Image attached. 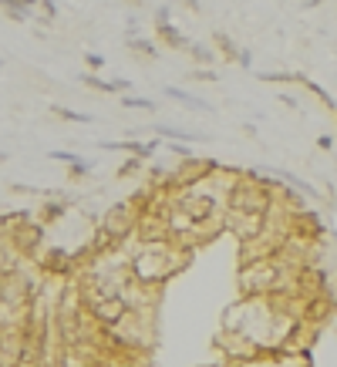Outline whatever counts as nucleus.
<instances>
[{
  "label": "nucleus",
  "instance_id": "f257e3e1",
  "mask_svg": "<svg viewBox=\"0 0 337 367\" xmlns=\"http://www.w3.org/2000/svg\"><path fill=\"white\" fill-rule=\"evenodd\" d=\"M192 249L175 243H142L135 249V256L128 260V273L132 280L149 290H159L162 283H168L186 263H189Z\"/></svg>",
  "mask_w": 337,
  "mask_h": 367
},
{
  "label": "nucleus",
  "instance_id": "f03ea898",
  "mask_svg": "<svg viewBox=\"0 0 337 367\" xmlns=\"http://www.w3.org/2000/svg\"><path fill=\"white\" fill-rule=\"evenodd\" d=\"M138 216H142V209L125 199V203H115L105 216H101V223H98V229L112 240V243H125L128 236H135V226H138Z\"/></svg>",
  "mask_w": 337,
  "mask_h": 367
},
{
  "label": "nucleus",
  "instance_id": "7ed1b4c3",
  "mask_svg": "<svg viewBox=\"0 0 337 367\" xmlns=\"http://www.w3.org/2000/svg\"><path fill=\"white\" fill-rule=\"evenodd\" d=\"M61 216H68V199H64L61 192H47L44 203L38 205V212H34V219H38L41 226H51V223H58Z\"/></svg>",
  "mask_w": 337,
  "mask_h": 367
},
{
  "label": "nucleus",
  "instance_id": "20e7f679",
  "mask_svg": "<svg viewBox=\"0 0 337 367\" xmlns=\"http://www.w3.org/2000/svg\"><path fill=\"white\" fill-rule=\"evenodd\" d=\"M101 149H108V152H128V155H135V159H152L155 155V149H159V142L152 138V142H138V138H125V142H101Z\"/></svg>",
  "mask_w": 337,
  "mask_h": 367
},
{
  "label": "nucleus",
  "instance_id": "39448f33",
  "mask_svg": "<svg viewBox=\"0 0 337 367\" xmlns=\"http://www.w3.org/2000/svg\"><path fill=\"white\" fill-rule=\"evenodd\" d=\"M159 135H166L168 142H210V135H199V131H186V128H175V125H155Z\"/></svg>",
  "mask_w": 337,
  "mask_h": 367
},
{
  "label": "nucleus",
  "instance_id": "423d86ee",
  "mask_svg": "<svg viewBox=\"0 0 337 367\" xmlns=\"http://www.w3.org/2000/svg\"><path fill=\"white\" fill-rule=\"evenodd\" d=\"M84 88H95V91H105V94H125L132 81H101L98 75H84L82 78Z\"/></svg>",
  "mask_w": 337,
  "mask_h": 367
},
{
  "label": "nucleus",
  "instance_id": "0eeeda50",
  "mask_svg": "<svg viewBox=\"0 0 337 367\" xmlns=\"http://www.w3.org/2000/svg\"><path fill=\"white\" fill-rule=\"evenodd\" d=\"M166 94L172 101H182V105H189V108H196V112H212L210 105L203 101V98H196V94H189V91H182V88H175V84H168Z\"/></svg>",
  "mask_w": 337,
  "mask_h": 367
},
{
  "label": "nucleus",
  "instance_id": "6e6552de",
  "mask_svg": "<svg viewBox=\"0 0 337 367\" xmlns=\"http://www.w3.org/2000/svg\"><path fill=\"white\" fill-rule=\"evenodd\" d=\"M155 31H159V38H162V41L168 44V47H182V51L189 47V41H186V38H182V34H179V31H175V27L168 24V21H162V24H155Z\"/></svg>",
  "mask_w": 337,
  "mask_h": 367
},
{
  "label": "nucleus",
  "instance_id": "1a4fd4ad",
  "mask_svg": "<svg viewBox=\"0 0 337 367\" xmlns=\"http://www.w3.org/2000/svg\"><path fill=\"white\" fill-rule=\"evenodd\" d=\"M142 172H145V162L135 159V155H128L125 162L118 165V179H135V175H142Z\"/></svg>",
  "mask_w": 337,
  "mask_h": 367
},
{
  "label": "nucleus",
  "instance_id": "9d476101",
  "mask_svg": "<svg viewBox=\"0 0 337 367\" xmlns=\"http://www.w3.org/2000/svg\"><path fill=\"white\" fill-rule=\"evenodd\" d=\"M68 172H71V179H88L91 172H95V162H88V159H75V162H68Z\"/></svg>",
  "mask_w": 337,
  "mask_h": 367
},
{
  "label": "nucleus",
  "instance_id": "9b49d317",
  "mask_svg": "<svg viewBox=\"0 0 337 367\" xmlns=\"http://www.w3.org/2000/svg\"><path fill=\"white\" fill-rule=\"evenodd\" d=\"M212 41H216V44H219V47H223V58H229V61H240V58H243V51H240L236 44L229 41L226 34H216Z\"/></svg>",
  "mask_w": 337,
  "mask_h": 367
},
{
  "label": "nucleus",
  "instance_id": "f8f14e48",
  "mask_svg": "<svg viewBox=\"0 0 337 367\" xmlns=\"http://www.w3.org/2000/svg\"><path fill=\"white\" fill-rule=\"evenodd\" d=\"M186 51H192V58H196V61H203V64H212V61H216V51H212L210 44H192L189 41Z\"/></svg>",
  "mask_w": 337,
  "mask_h": 367
},
{
  "label": "nucleus",
  "instance_id": "ddd939ff",
  "mask_svg": "<svg viewBox=\"0 0 337 367\" xmlns=\"http://www.w3.org/2000/svg\"><path fill=\"white\" fill-rule=\"evenodd\" d=\"M128 47H132V51H142L145 58H155V51H159L155 41H149V38H128Z\"/></svg>",
  "mask_w": 337,
  "mask_h": 367
},
{
  "label": "nucleus",
  "instance_id": "4468645a",
  "mask_svg": "<svg viewBox=\"0 0 337 367\" xmlns=\"http://www.w3.org/2000/svg\"><path fill=\"white\" fill-rule=\"evenodd\" d=\"M122 108H135V112H152L155 105L149 98H135V94H122Z\"/></svg>",
  "mask_w": 337,
  "mask_h": 367
},
{
  "label": "nucleus",
  "instance_id": "2eb2a0df",
  "mask_svg": "<svg viewBox=\"0 0 337 367\" xmlns=\"http://www.w3.org/2000/svg\"><path fill=\"white\" fill-rule=\"evenodd\" d=\"M54 115H58V118H64V122H78V125H91V122H95V115H82V112H68V108H54Z\"/></svg>",
  "mask_w": 337,
  "mask_h": 367
},
{
  "label": "nucleus",
  "instance_id": "dca6fc26",
  "mask_svg": "<svg viewBox=\"0 0 337 367\" xmlns=\"http://www.w3.org/2000/svg\"><path fill=\"white\" fill-rule=\"evenodd\" d=\"M168 149H172V155H182V159H192V152H189V145H186V142H168Z\"/></svg>",
  "mask_w": 337,
  "mask_h": 367
},
{
  "label": "nucleus",
  "instance_id": "f3484780",
  "mask_svg": "<svg viewBox=\"0 0 337 367\" xmlns=\"http://www.w3.org/2000/svg\"><path fill=\"white\" fill-rule=\"evenodd\" d=\"M84 61H88V68H91V71L105 68V58H101V54H84Z\"/></svg>",
  "mask_w": 337,
  "mask_h": 367
},
{
  "label": "nucleus",
  "instance_id": "a211bd4d",
  "mask_svg": "<svg viewBox=\"0 0 337 367\" xmlns=\"http://www.w3.org/2000/svg\"><path fill=\"white\" fill-rule=\"evenodd\" d=\"M38 3H41V7H44V14H47V21H51V17L58 14V3H54V0H38Z\"/></svg>",
  "mask_w": 337,
  "mask_h": 367
},
{
  "label": "nucleus",
  "instance_id": "6ab92c4d",
  "mask_svg": "<svg viewBox=\"0 0 337 367\" xmlns=\"http://www.w3.org/2000/svg\"><path fill=\"white\" fill-rule=\"evenodd\" d=\"M317 145H321V149H331V145H334V138H331V135H321V138H317Z\"/></svg>",
  "mask_w": 337,
  "mask_h": 367
},
{
  "label": "nucleus",
  "instance_id": "aec40b11",
  "mask_svg": "<svg viewBox=\"0 0 337 367\" xmlns=\"http://www.w3.org/2000/svg\"><path fill=\"white\" fill-rule=\"evenodd\" d=\"M14 3L24 7V10H34V7H38V0H14Z\"/></svg>",
  "mask_w": 337,
  "mask_h": 367
},
{
  "label": "nucleus",
  "instance_id": "412c9836",
  "mask_svg": "<svg viewBox=\"0 0 337 367\" xmlns=\"http://www.w3.org/2000/svg\"><path fill=\"white\" fill-rule=\"evenodd\" d=\"M212 367H240V364H229V361H226V364H212Z\"/></svg>",
  "mask_w": 337,
  "mask_h": 367
},
{
  "label": "nucleus",
  "instance_id": "4be33fe9",
  "mask_svg": "<svg viewBox=\"0 0 337 367\" xmlns=\"http://www.w3.org/2000/svg\"><path fill=\"white\" fill-rule=\"evenodd\" d=\"M307 3H310V7H317V3H324V0H307Z\"/></svg>",
  "mask_w": 337,
  "mask_h": 367
},
{
  "label": "nucleus",
  "instance_id": "5701e85b",
  "mask_svg": "<svg viewBox=\"0 0 337 367\" xmlns=\"http://www.w3.org/2000/svg\"><path fill=\"white\" fill-rule=\"evenodd\" d=\"M186 3H189V7H199V3H196V0H186Z\"/></svg>",
  "mask_w": 337,
  "mask_h": 367
},
{
  "label": "nucleus",
  "instance_id": "b1692460",
  "mask_svg": "<svg viewBox=\"0 0 337 367\" xmlns=\"http://www.w3.org/2000/svg\"><path fill=\"white\" fill-rule=\"evenodd\" d=\"M3 159H7V152H0V162H3Z\"/></svg>",
  "mask_w": 337,
  "mask_h": 367
}]
</instances>
